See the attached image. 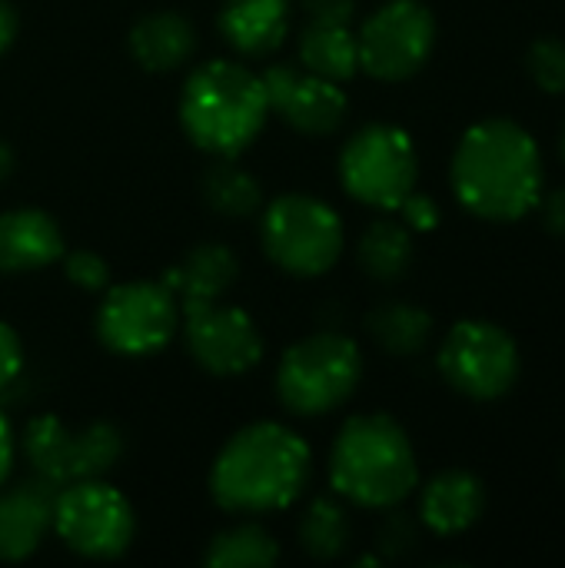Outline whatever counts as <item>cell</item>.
<instances>
[{
    "instance_id": "cell-1",
    "label": "cell",
    "mask_w": 565,
    "mask_h": 568,
    "mask_svg": "<svg viewBox=\"0 0 565 568\" xmlns=\"http://www.w3.org/2000/svg\"><path fill=\"white\" fill-rule=\"evenodd\" d=\"M453 193L486 223H513L543 200V153L516 120L490 116L473 123L453 153Z\"/></svg>"
},
{
    "instance_id": "cell-2",
    "label": "cell",
    "mask_w": 565,
    "mask_h": 568,
    "mask_svg": "<svg viewBox=\"0 0 565 568\" xmlns=\"http://www.w3.org/2000/svg\"><path fill=\"white\" fill-rule=\"evenodd\" d=\"M313 476L310 446L280 423H253L230 436L210 469V496L223 513L266 516L293 506Z\"/></svg>"
},
{
    "instance_id": "cell-3",
    "label": "cell",
    "mask_w": 565,
    "mask_h": 568,
    "mask_svg": "<svg viewBox=\"0 0 565 568\" xmlns=\"http://www.w3.org/2000/svg\"><path fill=\"white\" fill-rule=\"evenodd\" d=\"M330 483L353 506L396 509L420 483L406 429L383 413L346 419L330 449Z\"/></svg>"
},
{
    "instance_id": "cell-4",
    "label": "cell",
    "mask_w": 565,
    "mask_h": 568,
    "mask_svg": "<svg viewBox=\"0 0 565 568\" xmlns=\"http://www.w3.org/2000/svg\"><path fill=\"white\" fill-rule=\"evenodd\" d=\"M270 103L260 73L233 60H210L196 67L180 97L183 133L213 156L243 153L263 130Z\"/></svg>"
},
{
    "instance_id": "cell-5",
    "label": "cell",
    "mask_w": 565,
    "mask_h": 568,
    "mask_svg": "<svg viewBox=\"0 0 565 568\" xmlns=\"http://www.w3.org/2000/svg\"><path fill=\"white\" fill-rule=\"evenodd\" d=\"M363 379L360 346L333 329L290 346L276 369L280 403L293 416H323L340 409Z\"/></svg>"
},
{
    "instance_id": "cell-6",
    "label": "cell",
    "mask_w": 565,
    "mask_h": 568,
    "mask_svg": "<svg viewBox=\"0 0 565 568\" xmlns=\"http://www.w3.org/2000/svg\"><path fill=\"white\" fill-rule=\"evenodd\" d=\"M263 250L266 256L290 276H323L336 266L346 233L340 213L310 196V193H283L263 213Z\"/></svg>"
},
{
    "instance_id": "cell-7",
    "label": "cell",
    "mask_w": 565,
    "mask_h": 568,
    "mask_svg": "<svg viewBox=\"0 0 565 568\" xmlns=\"http://www.w3.org/2000/svg\"><path fill=\"white\" fill-rule=\"evenodd\" d=\"M340 180L353 200L373 210H396L420 180V156L410 133L393 123L360 126L340 153Z\"/></svg>"
},
{
    "instance_id": "cell-8",
    "label": "cell",
    "mask_w": 565,
    "mask_h": 568,
    "mask_svg": "<svg viewBox=\"0 0 565 568\" xmlns=\"http://www.w3.org/2000/svg\"><path fill=\"white\" fill-rule=\"evenodd\" d=\"M20 446L33 476L57 489L100 479L123 456V436L113 423H87L83 429H70L57 416L30 419Z\"/></svg>"
},
{
    "instance_id": "cell-9",
    "label": "cell",
    "mask_w": 565,
    "mask_h": 568,
    "mask_svg": "<svg viewBox=\"0 0 565 568\" xmlns=\"http://www.w3.org/2000/svg\"><path fill=\"white\" fill-rule=\"evenodd\" d=\"M53 529L70 552L93 562H110L130 549L137 519L120 489L100 479H83L57 489Z\"/></svg>"
},
{
    "instance_id": "cell-10",
    "label": "cell",
    "mask_w": 565,
    "mask_h": 568,
    "mask_svg": "<svg viewBox=\"0 0 565 568\" xmlns=\"http://www.w3.org/2000/svg\"><path fill=\"white\" fill-rule=\"evenodd\" d=\"M440 373L466 399L493 403L519 379V346L490 320H463L440 346Z\"/></svg>"
},
{
    "instance_id": "cell-11",
    "label": "cell",
    "mask_w": 565,
    "mask_h": 568,
    "mask_svg": "<svg viewBox=\"0 0 565 568\" xmlns=\"http://www.w3.org/2000/svg\"><path fill=\"white\" fill-rule=\"evenodd\" d=\"M433 47L436 17L423 0H386L363 20L356 33L360 70L386 83L420 73L433 57Z\"/></svg>"
},
{
    "instance_id": "cell-12",
    "label": "cell",
    "mask_w": 565,
    "mask_h": 568,
    "mask_svg": "<svg viewBox=\"0 0 565 568\" xmlns=\"http://www.w3.org/2000/svg\"><path fill=\"white\" fill-rule=\"evenodd\" d=\"M180 323V303L170 286L137 280L110 286L97 310V336L117 356H150L163 349Z\"/></svg>"
},
{
    "instance_id": "cell-13",
    "label": "cell",
    "mask_w": 565,
    "mask_h": 568,
    "mask_svg": "<svg viewBox=\"0 0 565 568\" xmlns=\"http://www.w3.org/2000/svg\"><path fill=\"white\" fill-rule=\"evenodd\" d=\"M180 310L183 339L200 369L213 376H240L263 359V336L243 310L220 303H186Z\"/></svg>"
},
{
    "instance_id": "cell-14",
    "label": "cell",
    "mask_w": 565,
    "mask_h": 568,
    "mask_svg": "<svg viewBox=\"0 0 565 568\" xmlns=\"http://www.w3.org/2000/svg\"><path fill=\"white\" fill-rule=\"evenodd\" d=\"M57 486L40 476L0 489V562L30 559L53 529Z\"/></svg>"
},
{
    "instance_id": "cell-15",
    "label": "cell",
    "mask_w": 565,
    "mask_h": 568,
    "mask_svg": "<svg viewBox=\"0 0 565 568\" xmlns=\"http://www.w3.org/2000/svg\"><path fill=\"white\" fill-rule=\"evenodd\" d=\"M63 256V233L43 210L0 213V273H33Z\"/></svg>"
},
{
    "instance_id": "cell-16",
    "label": "cell",
    "mask_w": 565,
    "mask_h": 568,
    "mask_svg": "<svg viewBox=\"0 0 565 568\" xmlns=\"http://www.w3.org/2000/svg\"><path fill=\"white\" fill-rule=\"evenodd\" d=\"M486 513V486L466 469L433 476L420 496V519L436 536H460Z\"/></svg>"
},
{
    "instance_id": "cell-17",
    "label": "cell",
    "mask_w": 565,
    "mask_h": 568,
    "mask_svg": "<svg viewBox=\"0 0 565 568\" xmlns=\"http://www.w3.org/2000/svg\"><path fill=\"white\" fill-rule=\"evenodd\" d=\"M220 33L243 57H270L290 33V0H223Z\"/></svg>"
},
{
    "instance_id": "cell-18",
    "label": "cell",
    "mask_w": 565,
    "mask_h": 568,
    "mask_svg": "<svg viewBox=\"0 0 565 568\" xmlns=\"http://www.w3.org/2000/svg\"><path fill=\"white\" fill-rule=\"evenodd\" d=\"M240 276V260L226 243H200L193 246L176 266L163 273V283L176 296L180 306L186 303H216Z\"/></svg>"
},
{
    "instance_id": "cell-19",
    "label": "cell",
    "mask_w": 565,
    "mask_h": 568,
    "mask_svg": "<svg viewBox=\"0 0 565 568\" xmlns=\"http://www.w3.org/2000/svg\"><path fill=\"white\" fill-rule=\"evenodd\" d=\"M127 47H130V57L143 70L167 73V70H176L180 63L190 60V53L196 47V30L176 10H157V13H147L143 20L133 23Z\"/></svg>"
},
{
    "instance_id": "cell-20",
    "label": "cell",
    "mask_w": 565,
    "mask_h": 568,
    "mask_svg": "<svg viewBox=\"0 0 565 568\" xmlns=\"http://www.w3.org/2000/svg\"><path fill=\"white\" fill-rule=\"evenodd\" d=\"M283 116L286 126H293L296 133L306 136H330L343 126L346 113H350V100L343 93L340 83L323 80L316 73H300L293 90L286 93V100L276 110Z\"/></svg>"
},
{
    "instance_id": "cell-21",
    "label": "cell",
    "mask_w": 565,
    "mask_h": 568,
    "mask_svg": "<svg viewBox=\"0 0 565 568\" xmlns=\"http://www.w3.org/2000/svg\"><path fill=\"white\" fill-rule=\"evenodd\" d=\"M300 67L333 83L350 80L360 70L356 33L350 30V23L310 20V27L300 37Z\"/></svg>"
},
{
    "instance_id": "cell-22",
    "label": "cell",
    "mask_w": 565,
    "mask_h": 568,
    "mask_svg": "<svg viewBox=\"0 0 565 568\" xmlns=\"http://www.w3.org/2000/svg\"><path fill=\"white\" fill-rule=\"evenodd\" d=\"M366 333L383 353L410 359L426 349L433 336V316L413 303H383L366 316Z\"/></svg>"
},
{
    "instance_id": "cell-23",
    "label": "cell",
    "mask_w": 565,
    "mask_h": 568,
    "mask_svg": "<svg viewBox=\"0 0 565 568\" xmlns=\"http://www.w3.org/2000/svg\"><path fill=\"white\" fill-rule=\"evenodd\" d=\"M356 256L370 280L396 283L413 266V230L396 220H376L360 236Z\"/></svg>"
},
{
    "instance_id": "cell-24",
    "label": "cell",
    "mask_w": 565,
    "mask_h": 568,
    "mask_svg": "<svg viewBox=\"0 0 565 568\" xmlns=\"http://www.w3.org/2000/svg\"><path fill=\"white\" fill-rule=\"evenodd\" d=\"M203 562L210 568H270L280 562V546L263 526L240 523L206 542Z\"/></svg>"
},
{
    "instance_id": "cell-25",
    "label": "cell",
    "mask_w": 565,
    "mask_h": 568,
    "mask_svg": "<svg viewBox=\"0 0 565 568\" xmlns=\"http://www.w3.org/2000/svg\"><path fill=\"white\" fill-rule=\"evenodd\" d=\"M203 200L213 213L240 220V216H253L263 206V190L243 166L223 156V163H213L203 176Z\"/></svg>"
},
{
    "instance_id": "cell-26",
    "label": "cell",
    "mask_w": 565,
    "mask_h": 568,
    "mask_svg": "<svg viewBox=\"0 0 565 568\" xmlns=\"http://www.w3.org/2000/svg\"><path fill=\"white\" fill-rule=\"evenodd\" d=\"M353 536L350 516L340 503L333 499H316L306 516L300 519V546L306 556L320 559V562H333L346 552Z\"/></svg>"
},
{
    "instance_id": "cell-27",
    "label": "cell",
    "mask_w": 565,
    "mask_h": 568,
    "mask_svg": "<svg viewBox=\"0 0 565 568\" xmlns=\"http://www.w3.org/2000/svg\"><path fill=\"white\" fill-rule=\"evenodd\" d=\"M526 70L543 93H565V40L539 37L526 53Z\"/></svg>"
},
{
    "instance_id": "cell-28",
    "label": "cell",
    "mask_w": 565,
    "mask_h": 568,
    "mask_svg": "<svg viewBox=\"0 0 565 568\" xmlns=\"http://www.w3.org/2000/svg\"><path fill=\"white\" fill-rule=\"evenodd\" d=\"M420 542V526L406 513H386L380 529H376V549L383 559H403L416 549Z\"/></svg>"
},
{
    "instance_id": "cell-29",
    "label": "cell",
    "mask_w": 565,
    "mask_h": 568,
    "mask_svg": "<svg viewBox=\"0 0 565 568\" xmlns=\"http://www.w3.org/2000/svg\"><path fill=\"white\" fill-rule=\"evenodd\" d=\"M63 273L80 290H103L110 283V266L93 250H73L63 256Z\"/></svg>"
},
{
    "instance_id": "cell-30",
    "label": "cell",
    "mask_w": 565,
    "mask_h": 568,
    "mask_svg": "<svg viewBox=\"0 0 565 568\" xmlns=\"http://www.w3.org/2000/svg\"><path fill=\"white\" fill-rule=\"evenodd\" d=\"M396 210L403 213V223L410 230H416V233H430L440 223V203L433 196H426V193H416V190Z\"/></svg>"
},
{
    "instance_id": "cell-31",
    "label": "cell",
    "mask_w": 565,
    "mask_h": 568,
    "mask_svg": "<svg viewBox=\"0 0 565 568\" xmlns=\"http://www.w3.org/2000/svg\"><path fill=\"white\" fill-rule=\"evenodd\" d=\"M20 369H23V346H20V336H17L7 323H0V393H3L7 386L17 383Z\"/></svg>"
},
{
    "instance_id": "cell-32",
    "label": "cell",
    "mask_w": 565,
    "mask_h": 568,
    "mask_svg": "<svg viewBox=\"0 0 565 568\" xmlns=\"http://www.w3.org/2000/svg\"><path fill=\"white\" fill-rule=\"evenodd\" d=\"M303 10L310 20H320V23H350L356 0H303Z\"/></svg>"
},
{
    "instance_id": "cell-33",
    "label": "cell",
    "mask_w": 565,
    "mask_h": 568,
    "mask_svg": "<svg viewBox=\"0 0 565 568\" xmlns=\"http://www.w3.org/2000/svg\"><path fill=\"white\" fill-rule=\"evenodd\" d=\"M539 210H543V223L553 236L565 240V186L553 190V193H543L539 200Z\"/></svg>"
},
{
    "instance_id": "cell-34",
    "label": "cell",
    "mask_w": 565,
    "mask_h": 568,
    "mask_svg": "<svg viewBox=\"0 0 565 568\" xmlns=\"http://www.w3.org/2000/svg\"><path fill=\"white\" fill-rule=\"evenodd\" d=\"M10 466H13V433H10V423L0 413V486L10 476Z\"/></svg>"
},
{
    "instance_id": "cell-35",
    "label": "cell",
    "mask_w": 565,
    "mask_h": 568,
    "mask_svg": "<svg viewBox=\"0 0 565 568\" xmlns=\"http://www.w3.org/2000/svg\"><path fill=\"white\" fill-rule=\"evenodd\" d=\"M13 37H17V13L7 0H0V57L10 50Z\"/></svg>"
},
{
    "instance_id": "cell-36",
    "label": "cell",
    "mask_w": 565,
    "mask_h": 568,
    "mask_svg": "<svg viewBox=\"0 0 565 568\" xmlns=\"http://www.w3.org/2000/svg\"><path fill=\"white\" fill-rule=\"evenodd\" d=\"M13 166H17V156H13L10 143H7V140L0 136V183H3V180H10Z\"/></svg>"
},
{
    "instance_id": "cell-37",
    "label": "cell",
    "mask_w": 565,
    "mask_h": 568,
    "mask_svg": "<svg viewBox=\"0 0 565 568\" xmlns=\"http://www.w3.org/2000/svg\"><path fill=\"white\" fill-rule=\"evenodd\" d=\"M563 160H565V130H563Z\"/></svg>"
}]
</instances>
